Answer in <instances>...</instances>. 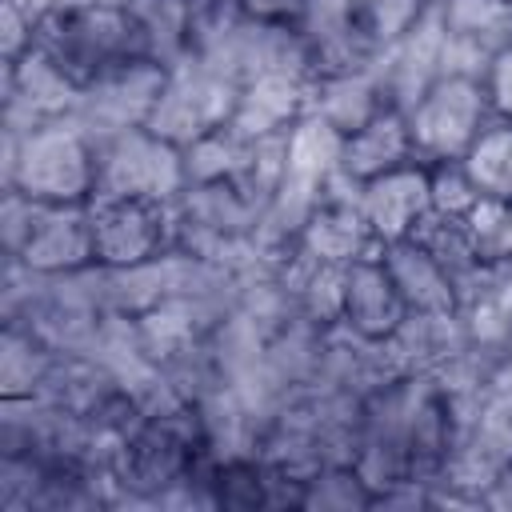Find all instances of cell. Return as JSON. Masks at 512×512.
I'll return each mask as SVG.
<instances>
[{"label":"cell","instance_id":"cell-1","mask_svg":"<svg viewBox=\"0 0 512 512\" xmlns=\"http://www.w3.org/2000/svg\"><path fill=\"white\" fill-rule=\"evenodd\" d=\"M0 188H16L40 204H88L96 188V144L56 116L24 136L0 132Z\"/></svg>","mask_w":512,"mask_h":512},{"label":"cell","instance_id":"cell-2","mask_svg":"<svg viewBox=\"0 0 512 512\" xmlns=\"http://www.w3.org/2000/svg\"><path fill=\"white\" fill-rule=\"evenodd\" d=\"M428 8V0H308L300 32L312 48L316 76L364 72Z\"/></svg>","mask_w":512,"mask_h":512},{"label":"cell","instance_id":"cell-3","mask_svg":"<svg viewBox=\"0 0 512 512\" xmlns=\"http://www.w3.org/2000/svg\"><path fill=\"white\" fill-rule=\"evenodd\" d=\"M204 436L196 408L184 404L168 416H144L116 456V500L112 508H156L160 492L172 488L200 456Z\"/></svg>","mask_w":512,"mask_h":512},{"label":"cell","instance_id":"cell-4","mask_svg":"<svg viewBox=\"0 0 512 512\" xmlns=\"http://www.w3.org/2000/svg\"><path fill=\"white\" fill-rule=\"evenodd\" d=\"M32 48H40L76 84H88L100 72L140 56L128 8L124 4H104V0L40 20L36 36H32Z\"/></svg>","mask_w":512,"mask_h":512},{"label":"cell","instance_id":"cell-5","mask_svg":"<svg viewBox=\"0 0 512 512\" xmlns=\"http://www.w3.org/2000/svg\"><path fill=\"white\" fill-rule=\"evenodd\" d=\"M236 100H240V84L232 76H224L204 56H188L168 68L164 88H160L144 128L164 136L176 148H188L192 140L232 124Z\"/></svg>","mask_w":512,"mask_h":512},{"label":"cell","instance_id":"cell-6","mask_svg":"<svg viewBox=\"0 0 512 512\" xmlns=\"http://www.w3.org/2000/svg\"><path fill=\"white\" fill-rule=\"evenodd\" d=\"M184 184V152L148 128H128L96 144L92 200H176Z\"/></svg>","mask_w":512,"mask_h":512},{"label":"cell","instance_id":"cell-7","mask_svg":"<svg viewBox=\"0 0 512 512\" xmlns=\"http://www.w3.org/2000/svg\"><path fill=\"white\" fill-rule=\"evenodd\" d=\"M404 116L420 164L464 160L476 136L496 120L484 80H464V76H440Z\"/></svg>","mask_w":512,"mask_h":512},{"label":"cell","instance_id":"cell-8","mask_svg":"<svg viewBox=\"0 0 512 512\" xmlns=\"http://www.w3.org/2000/svg\"><path fill=\"white\" fill-rule=\"evenodd\" d=\"M164 76H168L164 64H152L140 56L124 60V64L100 72L96 80L80 84V96L68 116L92 144H100L116 132H128V128H144L152 116V104L164 88Z\"/></svg>","mask_w":512,"mask_h":512},{"label":"cell","instance_id":"cell-9","mask_svg":"<svg viewBox=\"0 0 512 512\" xmlns=\"http://www.w3.org/2000/svg\"><path fill=\"white\" fill-rule=\"evenodd\" d=\"M96 264L132 268L176 248V200H92Z\"/></svg>","mask_w":512,"mask_h":512},{"label":"cell","instance_id":"cell-10","mask_svg":"<svg viewBox=\"0 0 512 512\" xmlns=\"http://www.w3.org/2000/svg\"><path fill=\"white\" fill-rule=\"evenodd\" d=\"M204 60H212L236 84H248L256 76H276V72L316 76V60L300 24H272L252 16H244Z\"/></svg>","mask_w":512,"mask_h":512},{"label":"cell","instance_id":"cell-11","mask_svg":"<svg viewBox=\"0 0 512 512\" xmlns=\"http://www.w3.org/2000/svg\"><path fill=\"white\" fill-rule=\"evenodd\" d=\"M296 244L308 256H316L324 264H340V268H348L364 256H376L384 244L376 240L372 224L360 212V180H352L344 168H336L324 188V200L300 228Z\"/></svg>","mask_w":512,"mask_h":512},{"label":"cell","instance_id":"cell-12","mask_svg":"<svg viewBox=\"0 0 512 512\" xmlns=\"http://www.w3.org/2000/svg\"><path fill=\"white\" fill-rule=\"evenodd\" d=\"M0 96V132L24 136L44 120L68 116L80 96V84L68 80L40 48H28L20 60L0 64Z\"/></svg>","mask_w":512,"mask_h":512},{"label":"cell","instance_id":"cell-13","mask_svg":"<svg viewBox=\"0 0 512 512\" xmlns=\"http://www.w3.org/2000/svg\"><path fill=\"white\" fill-rule=\"evenodd\" d=\"M408 400H412V376H400L380 392L364 396L356 472L368 480L372 496L392 480L408 476Z\"/></svg>","mask_w":512,"mask_h":512},{"label":"cell","instance_id":"cell-14","mask_svg":"<svg viewBox=\"0 0 512 512\" xmlns=\"http://www.w3.org/2000/svg\"><path fill=\"white\" fill-rule=\"evenodd\" d=\"M440 48H444V16L440 4H428L372 64L384 88V100L408 112L436 80H440Z\"/></svg>","mask_w":512,"mask_h":512},{"label":"cell","instance_id":"cell-15","mask_svg":"<svg viewBox=\"0 0 512 512\" xmlns=\"http://www.w3.org/2000/svg\"><path fill=\"white\" fill-rule=\"evenodd\" d=\"M32 272L64 276L96 264V228H92V204H40L36 228L20 256Z\"/></svg>","mask_w":512,"mask_h":512},{"label":"cell","instance_id":"cell-16","mask_svg":"<svg viewBox=\"0 0 512 512\" xmlns=\"http://www.w3.org/2000/svg\"><path fill=\"white\" fill-rule=\"evenodd\" d=\"M360 212L372 224L380 244L408 240L416 232V224L432 212L428 168L416 160V164L392 168V172H384L376 180H364L360 184Z\"/></svg>","mask_w":512,"mask_h":512},{"label":"cell","instance_id":"cell-17","mask_svg":"<svg viewBox=\"0 0 512 512\" xmlns=\"http://www.w3.org/2000/svg\"><path fill=\"white\" fill-rule=\"evenodd\" d=\"M380 252L344 268V312H340V324H348L352 332H360L368 340H388L408 316V308H404V300H400Z\"/></svg>","mask_w":512,"mask_h":512},{"label":"cell","instance_id":"cell-18","mask_svg":"<svg viewBox=\"0 0 512 512\" xmlns=\"http://www.w3.org/2000/svg\"><path fill=\"white\" fill-rule=\"evenodd\" d=\"M320 380L332 388H344L352 396H372L384 384L400 380V368L388 352V340H368V336L352 332L348 324H328Z\"/></svg>","mask_w":512,"mask_h":512},{"label":"cell","instance_id":"cell-19","mask_svg":"<svg viewBox=\"0 0 512 512\" xmlns=\"http://www.w3.org/2000/svg\"><path fill=\"white\" fill-rule=\"evenodd\" d=\"M468 348L472 340L460 312H408L404 324L388 336V352L400 376H432Z\"/></svg>","mask_w":512,"mask_h":512},{"label":"cell","instance_id":"cell-20","mask_svg":"<svg viewBox=\"0 0 512 512\" xmlns=\"http://www.w3.org/2000/svg\"><path fill=\"white\" fill-rule=\"evenodd\" d=\"M404 164H416V144H412L408 116L400 108L376 112L368 124L348 132L340 144V168L360 184L376 180L392 168H404Z\"/></svg>","mask_w":512,"mask_h":512},{"label":"cell","instance_id":"cell-21","mask_svg":"<svg viewBox=\"0 0 512 512\" xmlns=\"http://www.w3.org/2000/svg\"><path fill=\"white\" fill-rule=\"evenodd\" d=\"M316 76H256L248 84H240V100L232 112V128H240L244 136H272V132H288L304 112H308V92H312Z\"/></svg>","mask_w":512,"mask_h":512},{"label":"cell","instance_id":"cell-22","mask_svg":"<svg viewBox=\"0 0 512 512\" xmlns=\"http://www.w3.org/2000/svg\"><path fill=\"white\" fill-rule=\"evenodd\" d=\"M380 256H384V268H388L408 312H456L452 276L436 264V256L424 244H416L412 236L392 240V244H384Z\"/></svg>","mask_w":512,"mask_h":512},{"label":"cell","instance_id":"cell-23","mask_svg":"<svg viewBox=\"0 0 512 512\" xmlns=\"http://www.w3.org/2000/svg\"><path fill=\"white\" fill-rule=\"evenodd\" d=\"M384 108H392V104L384 100L376 68H364V72H324V76L312 80V92H308V112L328 120L340 136L356 132L360 124H368Z\"/></svg>","mask_w":512,"mask_h":512},{"label":"cell","instance_id":"cell-24","mask_svg":"<svg viewBox=\"0 0 512 512\" xmlns=\"http://www.w3.org/2000/svg\"><path fill=\"white\" fill-rule=\"evenodd\" d=\"M128 20L136 32V52L140 60L152 64H180L192 56L188 40V4L184 0H128Z\"/></svg>","mask_w":512,"mask_h":512},{"label":"cell","instance_id":"cell-25","mask_svg":"<svg viewBox=\"0 0 512 512\" xmlns=\"http://www.w3.org/2000/svg\"><path fill=\"white\" fill-rule=\"evenodd\" d=\"M52 360H56V348H48L28 324L4 320V332H0V396H36Z\"/></svg>","mask_w":512,"mask_h":512},{"label":"cell","instance_id":"cell-26","mask_svg":"<svg viewBox=\"0 0 512 512\" xmlns=\"http://www.w3.org/2000/svg\"><path fill=\"white\" fill-rule=\"evenodd\" d=\"M440 16L448 36L488 52L492 60L512 44V0H444Z\"/></svg>","mask_w":512,"mask_h":512},{"label":"cell","instance_id":"cell-27","mask_svg":"<svg viewBox=\"0 0 512 512\" xmlns=\"http://www.w3.org/2000/svg\"><path fill=\"white\" fill-rule=\"evenodd\" d=\"M252 136H244L240 128L224 124L200 140H192L184 152V180L188 184H216V180H236L244 160H248Z\"/></svg>","mask_w":512,"mask_h":512},{"label":"cell","instance_id":"cell-28","mask_svg":"<svg viewBox=\"0 0 512 512\" xmlns=\"http://www.w3.org/2000/svg\"><path fill=\"white\" fill-rule=\"evenodd\" d=\"M488 200H512V120H492L460 160Z\"/></svg>","mask_w":512,"mask_h":512},{"label":"cell","instance_id":"cell-29","mask_svg":"<svg viewBox=\"0 0 512 512\" xmlns=\"http://www.w3.org/2000/svg\"><path fill=\"white\" fill-rule=\"evenodd\" d=\"M372 508V488L356 472V464H324L304 484L300 512H364Z\"/></svg>","mask_w":512,"mask_h":512},{"label":"cell","instance_id":"cell-30","mask_svg":"<svg viewBox=\"0 0 512 512\" xmlns=\"http://www.w3.org/2000/svg\"><path fill=\"white\" fill-rule=\"evenodd\" d=\"M212 492H216V508H220V512H256V508H268L264 464H260L256 456L216 460Z\"/></svg>","mask_w":512,"mask_h":512},{"label":"cell","instance_id":"cell-31","mask_svg":"<svg viewBox=\"0 0 512 512\" xmlns=\"http://www.w3.org/2000/svg\"><path fill=\"white\" fill-rule=\"evenodd\" d=\"M424 168H428V196H432L436 216L464 220L480 204V188L472 184V176L460 160H436V164H424Z\"/></svg>","mask_w":512,"mask_h":512},{"label":"cell","instance_id":"cell-32","mask_svg":"<svg viewBox=\"0 0 512 512\" xmlns=\"http://www.w3.org/2000/svg\"><path fill=\"white\" fill-rule=\"evenodd\" d=\"M188 4V40L192 56H208L248 12L244 0H184Z\"/></svg>","mask_w":512,"mask_h":512},{"label":"cell","instance_id":"cell-33","mask_svg":"<svg viewBox=\"0 0 512 512\" xmlns=\"http://www.w3.org/2000/svg\"><path fill=\"white\" fill-rule=\"evenodd\" d=\"M0 248L4 256H20V248L28 244L36 216H40V200L16 192V188H0Z\"/></svg>","mask_w":512,"mask_h":512},{"label":"cell","instance_id":"cell-34","mask_svg":"<svg viewBox=\"0 0 512 512\" xmlns=\"http://www.w3.org/2000/svg\"><path fill=\"white\" fill-rule=\"evenodd\" d=\"M32 36H36V24L12 0H0V64L20 60L32 48Z\"/></svg>","mask_w":512,"mask_h":512},{"label":"cell","instance_id":"cell-35","mask_svg":"<svg viewBox=\"0 0 512 512\" xmlns=\"http://www.w3.org/2000/svg\"><path fill=\"white\" fill-rule=\"evenodd\" d=\"M484 92H488V104L500 120H512V44L496 52V60L488 64L484 72Z\"/></svg>","mask_w":512,"mask_h":512},{"label":"cell","instance_id":"cell-36","mask_svg":"<svg viewBox=\"0 0 512 512\" xmlns=\"http://www.w3.org/2000/svg\"><path fill=\"white\" fill-rule=\"evenodd\" d=\"M244 12L252 20H272V24H300L308 12V0H244Z\"/></svg>","mask_w":512,"mask_h":512},{"label":"cell","instance_id":"cell-37","mask_svg":"<svg viewBox=\"0 0 512 512\" xmlns=\"http://www.w3.org/2000/svg\"><path fill=\"white\" fill-rule=\"evenodd\" d=\"M32 24H40V20H48V16H60V12H72V8H88V4H96V0H12Z\"/></svg>","mask_w":512,"mask_h":512},{"label":"cell","instance_id":"cell-38","mask_svg":"<svg viewBox=\"0 0 512 512\" xmlns=\"http://www.w3.org/2000/svg\"><path fill=\"white\" fill-rule=\"evenodd\" d=\"M484 512H512V464L484 488Z\"/></svg>","mask_w":512,"mask_h":512},{"label":"cell","instance_id":"cell-39","mask_svg":"<svg viewBox=\"0 0 512 512\" xmlns=\"http://www.w3.org/2000/svg\"><path fill=\"white\" fill-rule=\"evenodd\" d=\"M500 260H512V200L504 204V228H500Z\"/></svg>","mask_w":512,"mask_h":512},{"label":"cell","instance_id":"cell-40","mask_svg":"<svg viewBox=\"0 0 512 512\" xmlns=\"http://www.w3.org/2000/svg\"><path fill=\"white\" fill-rule=\"evenodd\" d=\"M104 4H128V0H104Z\"/></svg>","mask_w":512,"mask_h":512},{"label":"cell","instance_id":"cell-41","mask_svg":"<svg viewBox=\"0 0 512 512\" xmlns=\"http://www.w3.org/2000/svg\"><path fill=\"white\" fill-rule=\"evenodd\" d=\"M428 4H444V0H428Z\"/></svg>","mask_w":512,"mask_h":512}]
</instances>
